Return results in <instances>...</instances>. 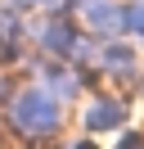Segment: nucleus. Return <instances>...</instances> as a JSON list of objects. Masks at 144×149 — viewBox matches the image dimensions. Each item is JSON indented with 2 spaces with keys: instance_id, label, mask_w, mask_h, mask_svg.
I'll return each instance as SVG.
<instances>
[{
  "instance_id": "f257e3e1",
  "label": "nucleus",
  "mask_w": 144,
  "mask_h": 149,
  "mask_svg": "<svg viewBox=\"0 0 144 149\" xmlns=\"http://www.w3.org/2000/svg\"><path fill=\"white\" fill-rule=\"evenodd\" d=\"M50 118H54V109H50L45 95H18L14 100V122L18 127H41V122H50Z\"/></svg>"
}]
</instances>
